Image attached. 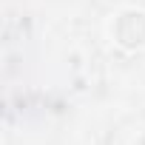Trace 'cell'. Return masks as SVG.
<instances>
[{"label": "cell", "instance_id": "6da1fadb", "mask_svg": "<svg viewBox=\"0 0 145 145\" xmlns=\"http://www.w3.org/2000/svg\"><path fill=\"white\" fill-rule=\"evenodd\" d=\"M108 37L114 46L125 51H139L145 48V9H120L117 14L108 17Z\"/></svg>", "mask_w": 145, "mask_h": 145}, {"label": "cell", "instance_id": "7a4b0ae2", "mask_svg": "<svg viewBox=\"0 0 145 145\" xmlns=\"http://www.w3.org/2000/svg\"><path fill=\"white\" fill-rule=\"evenodd\" d=\"M134 145H145V131H139V134H137V139H134Z\"/></svg>", "mask_w": 145, "mask_h": 145}]
</instances>
